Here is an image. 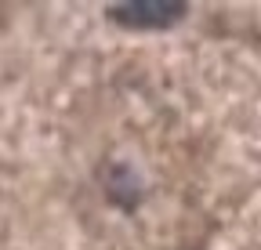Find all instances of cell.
Segmentation results:
<instances>
[{
  "mask_svg": "<svg viewBox=\"0 0 261 250\" xmlns=\"http://www.w3.org/2000/svg\"><path fill=\"white\" fill-rule=\"evenodd\" d=\"M102 189L120 210H135L145 196V181L130 163H109L102 171Z\"/></svg>",
  "mask_w": 261,
  "mask_h": 250,
  "instance_id": "obj_2",
  "label": "cell"
},
{
  "mask_svg": "<svg viewBox=\"0 0 261 250\" xmlns=\"http://www.w3.org/2000/svg\"><path fill=\"white\" fill-rule=\"evenodd\" d=\"M189 15L185 0H123V4H109L106 18L130 33H163V29L181 25Z\"/></svg>",
  "mask_w": 261,
  "mask_h": 250,
  "instance_id": "obj_1",
  "label": "cell"
}]
</instances>
